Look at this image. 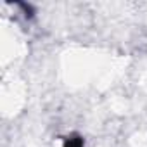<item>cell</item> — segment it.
<instances>
[{"label":"cell","instance_id":"obj_1","mask_svg":"<svg viewBox=\"0 0 147 147\" xmlns=\"http://www.w3.org/2000/svg\"><path fill=\"white\" fill-rule=\"evenodd\" d=\"M62 147H85V140L78 133H69L62 138Z\"/></svg>","mask_w":147,"mask_h":147}]
</instances>
